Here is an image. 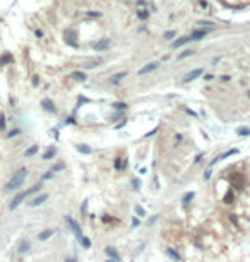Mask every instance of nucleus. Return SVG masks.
<instances>
[{"mask_svg": "<svg viewBox=\"0 0 250 262\" xmlns=\"http://www.w3.org/2000/svg\"><path fill=\"white\" fill-rule=\"evenodd\" d=\"M135 212H137L139 218H144V216H146V211H144V207L141 204H135Z\"/></svg>", "mask_w": 250, "mask_h": 262, "instance_id": "a878e982", "label": "nucleus"}, {"mask_svg": "<svg viewBox=\"0 0 250 262\" xmlns=\"http://www.w3.org/2000/svg\"><path fill=\"white\" fill-rule=\"evenodd\" d=\"M115 110H127V103H113Z\"/></svg>", "mask_w": 250, "mask_h": 262, "instance_id": "7c9ffc66", "label": "nucleus"}, {"mask_svg": "<svg viewBox=\"0 0 250 262\" xmlns=\"http://www.w3.org/2000/svg\"><path fill=\"white\" fill-rule=\"evenodd\" d=\"M132 226H134V228L139 226V219H137V218H134V219H132Z\"/></svg>", "mask_w": 250, "mask_h": 262, "instance_id": "37998d69", "label": "nucleus"}, {"mask_svg": "<svg viewBox=\"0 0 250 262\" xmlns=\"http://www.w3.org/2000/svg\"><path fill=\"white\" fill-rule=\"evenodd\" d=\"M43 189V182L40 180V182H36V184L33 185L31 189L27 190V195H31V194H36V192H40V190Z\"/></svg>", "mask_w": 250, "mask_h": 262, "instance_id": "f3484780", "label": "nucleus"}, {"mask_svg": "<svg viewBox=\"0 0 250 262\" xmlns=\"http://www.w3.org/2000/svg\"><path fill=\"white\" fill-rule=\"evenodd\" d=\"M194 53H195L194 50H185L183 53H180V55H178V60H182V58H185V57H190V55H194Z\"/></svg>", "mask_w": 250, "mask_h": 262, "instance_id": "c756f323", "label": "nucleus"}, {"mask_svg": "<svg viewBox=\"0 0 250 262\" xmlns=\"http://www.w3.org/2000/svg\"><path fill=\"white\" fill-rule=\"evenodd\" d=\"M137 16L141 19H146V17H149V12H137Z\"/></svg>", "mask_w": 250, "mask_h": 262, "instance_id": "58836bf2", "label": "nucleus"}, {"mask_svg": "<svg viewBox=\"0 0 250 262\" xmlns=\"http://www.w3.org/2000/svg\"><path fill=\"white\" fill-rule=\"evenodd\" d=\"M120 161H122L120 158H118V159H115V168H117V170H122V168H123V165Z\"/></svg>", "mask_w": 250, "mask_h": 262, "instance_id": "e433bc0d", "label": "nucleus"}, {"mask_svg": "<svg viewBox=\"0 0 250 262\" xmlns=\"http://www.w3.org/2000/svg\"><path fill=\"white\" fill-rule=\"evenodd\" d=\"M229 219L233 221L235 226H238V219H236V216H235V214H229Z\"/></svg>", "mask_w": 250, "mask_h": 262, "instance_id": "ea45409f", "label": "nucleus"}, {"mask_svg": "<svg viewBox=\"0 0 250 262\" xmlns=\"http://www.w3.org/2000/svg\"><path fill=\"white\" fill-rule=\"evenodd\" d=\"M26 177H27V170H26V168H21V170H17V171L11 177V180L7 182L5 190H7V192H12V190L21 189L22 184H24V180H26Z\"/></svg>", "mask_w": 250, "mask_h": 262, "instance_id": "f257e3e1", "label": "nucleus"}, {"mask_svg": "<svg viewBox=\"0 0 250 262\" xmlns=\"http://www.w3.org/2000/svg\"><path fill=\"white\" fill-rule=\"evenodd\" d=\"M7 62H12V55H11V53H5L4 57L0 58V65H5Z\"/></svg>", "mask_w": 250, "mask_h": 262, "instance_id": "bb28decb", "label": "nucleus"}, {"mask_svg": "<svg viewBox=\"0 0 250 262\" xmlns=\"http://www.w3.org/2000/svg\"><path fill=\"white\" fill-rule=\"evenodd\" d=\"M209 31H211V29H197V31H194L192 34H188V36H190V41H199V40H202L204 36H207Z\"/></svg>", "mask_w": 250, "mask_h": 262, "instance_id": "423d86ee", "label": "nucleus"}, {"mask_svg": "<svg viewBox=\"0 0 250 262\" xmlns=\"http://www.w3.org/2000/svg\"><path fill=\"white\" fill-rule=\"evenodd\" d=\"M247 94H248V98H250V91H248V93H247Z\"/></svg>", "mask_w": 250, "mask_h": 262, "instance_id": "de8ad7c7", "label": "nucleus"}, {"mask_svg": "<svg viewBox=\"0 0 250 262\" xmlns=\"http://www.w3.org/2000/svg\"><path fill=\"white\" fill-rule=\"evenodd\" d=\"M29 250H31V243H29L27 240L21 241V245L17 247V254H19V255H24V254L29 252Z\"/></svg>", "mask_w": 250, "mask_h": 262, "instance_id": "f8f14e48", "label": "nucleus"}, {"mask_svg": "<svg viewBox=\"0 0 250 262\" xmlns=\"http://www.w3.org/2000/svg\"><path fill=\"white\" fill-rule=\"evenodd\" d=\"M105 252H106V255L110 257V260H120V254H118V250L115 248V247H106L105 248Z\"/></svg>", "mask_w": 250, "mask_h": 262, "instance_id": "1a4fd4ad", "label": "nucleus"}, {"mask_svg": "<svg viewBox=\"0 0 250 262\" xmlns=\"http://www.w3.org/2000/svg\"><path fill=\"white\" fill-rule=\"evenodd\" d=\"M82 212H84V214L87 212V200H84V202H82Z\"/></svg>", "mask_w": 250, "mask_h": 262, "instance_id": "a19ab883", "label": "nucleus"}, {"mask_svg": "<svg viewBox=\"0 0 250 262\" xmlns=\"http://www.w3.org/2000/svg\"><path fill=\"white\" fill-rule=\"evenodd\" d=\"M79 241L82 243V247H84V248H89V247H91V238H87V236H82Z\"/></svg>", "mask_w": 250, "mask_h": 262, "instance_id": "cd10ccee", "label": "nucleus"}, {"mask_svg": "<svg viewBox=\"0 0 250 262\" xmlns=\"http://www.w3.org/2000/svg\"><path fill=\"white\" fill-rule=\"evenodd\" d=\"M77 151L82 152V154H91V152H93V151H91V147L86 146V144H79V146H77Z\"/></svg>", "mask_w": 250, "mask_h": 262, "instance_id": "4be33fe9", "label": "nucleus"}, {"mask_svg": "<svg viewBox=\"0 0 250 262\" xmlns=\"http://www.w3.org/2000/svg\"><path fill=\"white\" fill-rule=\"evenodd\" d=\"M53 175H55V173L52 171V170H50V171H46V173H45V175L41 177V182H45V180H50L52 177H53Z\"/></svg>", "mask_w": 250, "mask_h": 262, "instance_id": "473e14b6", "label": "nucleus"}, {"mask_svg": "<svg viewBox=\"0 0 250 262\" xmlns=\"http://www.w3.org/2000/svg\"><path fill=\"white\" fill-rule=\"evenodd\" d=\"M65 223H67L69 230L75 235V238H77V240H81V238L84 236V233H82V230H81V225L74 219V218H72V216H69V214L65 216Z\"/></svg>", "mask_w": 250, "mask_h": 262, "instance_id": "f03ea898", "label": "nucleus"}, {"mask_svg": "<svg viewBox=\"0 0 250 262\" xmlns=\"http://www.w3.org/2000/svg\"><path fill=\"white\" fill-rule=\"evenodd\" d=\"M65 262H77V257H74V255H72V257H67V259H65Z\"/></svg>", "mask_w": 250, "mask_h": 262, "instance_id": "79ce46f5", "label": "nucleus"}, {"mask_svg": "<svg viewBox=\"0 0 250 262\" xmlns=\"http://www.w3.org/2000/svg\"><path fill=\"white\" fill-rule=\"evenodd\" d=\"M154 69H158V62H151V63H147V65H144L142 69H139V75H146V74H149V72H153Z\"/></svg>", "mask_w": 250, "mask_h": 262, "instance_id": "9d476101", "label": "nucleus"}, {"mask_svg": "<svg viewBox=\"0 0 250 262\" xmlns=\"http://www.w3.org/2000/svg\"><path fill=\"white\" fill-rule=\"evenodd\" d=\"M224 204H233V200H235V195H233V192L231 190H228L226 192V195H224Z\"/></svg>", "mask_w": 250, "mask_h": 262, "instance_id": "412c9836", "label": "nucleus"}, {"mask_svg": "<svg viewBox=\"0 0 250 262\" xmlns=\"http://www.w3.org/2000/svg\"><path fill=\"white\" fill-rule=\"evenodd\" d=\"M175 36H176V31H168V33H165V36H163V38H165L166 41H171Z\"/></svg>", "mask_w": 250, "mask_h": 262, "instance_id": "c85d7f7f", "label": "nucleus"}, {"mask_svg": "<svg viewBox=\"0 0 250 262\" xmlns=\"http://www.w3.org/2000/svg\"><path fill=\"white\" fill-rule=\"evenodd\" d=\"M106 262H118V260H110V259H106Z\"/></svg>", "mask_w": 250, "mask_h": 262, "instance_id": "49530a36", "label": "nucleus"}, {"mask_svg": "<svg viewBox=\"0 0 250 262\" xmlns=\"http://www.w3.org/2000/svg\"><path fill=\"white\" fill-rule=\"evenodd\" d=\"M132 187L135 190H139V189H141V182H139L137 178H132Z\"/></svg>", "mask_w": 250, "mask_h": 262, "instance_id": "c9c22d12", "label": "nucleus"}, {"mask_svg": "<svg viewBox=\"0 0 250 262\" xmlns=\"http://www.w3.org/2000/svg\"><path fill=\"white\" fill-rule=\"evenodd\" d=\"M65 41L69 43L70 46H77V41L74 40V33H65Z\"/></svg>", "mask_w": 250, "mask_h": 262, "instance_id": "6ab92c4d", "label": "nucleus"}, {"mask_svg": "<svg viewBox=\"0 0 250 262\" xmlns=\"http://www.w3.org/2000/svg\"><path fill=\"white\" fill-rule=\"evenodd\" d=\"M190 41V36H182V38H178V40H175V41L171 43V46L173 48H180V46H183L185 43H188Z\"/></svg>", "mask_w": 250, "mask_h": 262, "instance_id": "4468645a", "label": "nucleus"}, {"mask_svg": "<svg viewBox=\"0 0 250 262\" xmlns=\"http://www.w3.org/2000/svg\"><path fill=\"white\" fill-rule=\"evenodd\" d=\"M62 170H65V163L64 161H59L57 165H53V168H52L53 173H59V171H62Z\"/></svg>", "mask_w": 250, "mask_h": 262, "instance_id": "393cba45", "label": "nucleus"}, {"mask_svg": "<svg viewBox=\"0 0 250 262\" xmlns=\"http://www.w3.org/2000/svg\"><path fill=\"white\" fill-rule=\"evenodd\" d=\"M0 130H5V115L0 113Z\"/></svg>", "mask_w": 250, "mask_h": 262, "instance_id": "2f4dec72", "label": "nucleus"}, {"mask_svg": "<svg viewBox=\"0 0 250 262\" xmlns=\"http://www.w3.org/2000/svg\"><path fill=\"white\" fill-rule=\"evenodd\" d=\"M100 65V60H94V62H89V63H86L84 69H93V67H98Z\"/></svg>", "mask_w": 250, "mask_h": 262, "instance_id": "72a5a7b5", "label": "nucleus"}, {"mask_svg": "<svg viewBox=\"0 0 250 262\" xmlns=\"http://www.w3.org/2000/svg\"><path fill=\"white\" fill-rule=\"evenodd\" d=\"M202 158H204V154H199V156L195 158V163H201V159H202Z\"/></svg>", "mask_w": 250, "mask_h": 262, "instance_id": "a18cd8bd", "label": "nucleus"}, {"mask_svg": "<svg viewBox=\"0 0 250 262\" xmlns=\"http://www.w3.org/2000/svg\"><path fill=\"white\" fill-rule=\"evenodd\" d=\"M165 254L168 257H170L171 260H180V254L175 250V248H171V247H168V248H165Z\"/></svg>", "mask_w": 250, "mask_h": 262, "instance_id": "ddd939ff", "label": "nucleus"}, {"mask_svg": "<svg viewBox=\"0 0 250 262\" xmlns=\"http://www.w3.org/2000/svg\"><path fill=\"white\" fill-rule=\"evenodd\" d=\"M26 197H27V190H26V192H17V194L14 195V199L11 200V204H9V209H11V211L17 209V207L26 200Z\"/></svg>", "mask_w": 250, "mask_h": 262, "instance_id": "7ed1b4c3", "label": "nucleus"}, {"mask_svg": "<svg viewBox=\"0 0 250 262\" xmlns=\"http://www.w3.org/2000/svg\"><path fill=\"white\" fill-rule=\"evenodd\" d=\"M202 74H204V69H194V70H190V72H187L185 75H183V82H190L194 79L201 77Z\"/></svg>", "mask_w": 250, "mask_h": 262, "instance_id": "20e7f679", "label": "nucleus"}, {"mask_svg": "<svg viewBox=\"0 0 250 262\" xmlns=\"http://www.w3.org/2000/svg\"><path fill=\"white\" fill-rule=\"evenodd\" d=\"M108 46H110V40H108V38H101L100 41H96L94 45H93V48H94L96 52H103V50H106Z\"/></svg>", "mask_w": 250, "mask_h": 262, "instance_id": "0eeeda50", "label": "nucleus"}, {"mask_svg": "<svg viewBox=\"0 0 250 262\" xmlns=\"http://www.w3.org/2000/svg\"><path fill=\"white\" fill-rule=\"evenodd\" d=\"M38 149H40L38 146H31V147H29V149H27L26 152H24V156H26V158H31V156H34V154L38 152Z\"/></svg>", "mask_w": 250, "mask_h": 262, "instance_id": "b1692460", "label": "nucleus"}, {"mask_svg": "<svg viewBox=\"0 0 250 262\" xmlns=\"http://www.w3.org/2000/svg\"><path fill=\"white\" fill-rule=\"evenodd\" d=\"M55 233H57V230H55V228H45L43 231H40V233H38V240H40V241H46V240H50Z\"/></svg>", "mask_w": 250, "mask_h": 262, "instance_id": "39448f33", "label": "nucleus"}, {"mask_svg": "<svg viewBox=\"0 0 250 262\" xmlns=\"http://www.w3.org/2000/svg\"><path fill=\"white\" fill-rule=\"evenodd\" d=\"M229 79H231V77H229V75H223V77H221V81H224V82H228Z\"/></svg>", "mask_w": 250, "mask_h": 262, "instance_id": "c03bdc74", "label": "nucleus"}, {"mask_svg": "<svg viewBox=\"0 0 250 262\" xmlns=\"http://www.w3.org/2000/svg\"><path fill=\"white\" fill-rule=\"evenodd\" d=\"M194 197H195V192H187V194L182 197V204H183V206H188L192 200H194Z\"/></svg>", "mask_w": 250, "mask_h": 262, "instance_id": "2eb2a0df", "label": "nucleus"}, {"mask_svg": "<svg viewBox=\"0 0 250 262\" xmlns=\"http://www.w3.org/2000/svg\"><path fill=\"white\" fill-rule=\"evenodd\" d=\"M41 105L46 111H55V105L52 103V100H48V98H45V100L41 101Z\"/></svg>", "mask_w": 250, "mask_h": 262, "instance_id": "dca6fc26", "label": "nucleus"}, {"mask_svg": "<svg viewBox=\"0 0 250 262\" xmlns=\"http://www.w3.org/2000/svg\"><path fill=\"white\" fill-rule=\"evenodd\" d=\"M55 156H57V147L52 146V147H48L46 151L43 152V156H41V158L45 159V161H50V159H53Z\"/></svg>", "mask_w": 250, "mask_h": 262, "instance_id": "9b49d317", "label": "nucleus"}, {"mask_svg": "<svg viewBox=\"0 0 250 262\" xmlns=\"http://www.w3.org/2000/svg\"><path fill=\"white\" fill-rule=\"evenodd\" d=\"M48 197H50L48 194H40L38 197H34V199L29 202V207H38V206H41L45 200H48Z\"/></svg>", "mask_w": 250, "mask_h": 262, "instance_id": "6e6552de", "label": "nucleus"}, {"mask_svg": "<svg viewBox=\"0 0 250 262\" xmlns=\"http://www.w3.org/2000/svg\"><path fill=\"white\" fill-rule=\"evenodd\" d=\"M125 75H127V72H118V74H115V75L110 77V82H112V84H118V82H120V79H123Z\"/></svg>", "mask_w": 250, "mask_h": 262, "instance_id": "a211bd4d", "label": "nucleus"}, {"mask_svg": "<svg viewBox=\"0 0 250 262\" xmlns=\"http://www.w3.org/2000/svg\"><path fill=\"white\" fill-rule=\"evenodd\" d=\"M19 134H21V130H19V129H14V130H11L7 134V137H9V139H11V137H17Z\"/></svg>", "mask_w": 250, "mask_h": 262, "instance_id": "f704fd0d", "label": "nucleus"}, {"mask_svg": "<svg viewBox=\"0 0 250 262\" xmlns=\"http://www.w3.org/2000/svg\"><path fill=\"white\" fill-rule=\"evenodd\" d=\"M211 175H213V171H211V168H209L207 171L204 173V180H209V178H211Z\"/></svg>", "mask_w": 250, "mask_h": 262, "instance_id": "4c0bfd02", "label": "nucleus"}, {"mask_svg": "<svg viewBox=\"0 0 250 262\" xmlns=\"http://www.w3.org/2000/svg\"><path fill=\"white\" fill-rule=\"evenodd\" d=\"M236 134L242 136V137H248L250 136V129H248V127H240L238 130H236Z\"/></svg>", "mask_w": 250, "mask_h": 262, "instance_id": "5701e85b", "label": "nucleus"}, {"mask_svg": "<svg viewBox=\"0 0 250 262\" xmlns=\"http://www.w3.org/2000/svg\"><path fill=\"white\" fill-rule=\"evenodd\" d=\"M70 77L75 79V81H86V79H87V77H86V74L81 72V70H77V72H72V74H70Z\"/></svg>", "mask_w": 250, "mask_h": 262, "instance_id": "aec40b11", "label": "nucleus"}]
</instances>
